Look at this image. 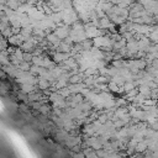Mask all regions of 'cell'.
Masks as SVG:
<instances>
[{
    "mask_svg": "<svg viewBox=\"0 0 158 158\" xmlns=\"http://www.w3.org/2000/svg\"><path fill=\"white\" fill-rule=\"evenodd\" d=\"M36 89V86L35 85H32V84H22L21 85V90L23 91V93H26V94H32L33 93V90Z\"/></svg>",
    "mask_w": 158,
    "mask_h": 158,
    "instance_id": "3",
    "label": "cell"
},
{
    "mask_svg": "<svg viewBox=\"0 0 158 158\" xmlns=\"http://www.w3.org/2000/svg\"><path fill=\"white\" fill-rule=\"evenodd\" d=\"M40 111H41L42 114H48V112H49V107H48V106H46V105H43V106H41Z\"/></svg>",
    "mask_w": 158,
    "mask_h": 158,
    "instance_id": "4",
    "label": "cell"
},
{
    "mask_svg": "<svg viewBox=\"0 0 158 158\" xmlns=\"http://www.w3.org/2000/svg\"><path fill=\"white\" fill-rule=\"evenodd\" d=\"M84 25H85V35H86V38H96V37L101 36V32H100L99 27L94 26L91 22L84 23Z\"/></svg>",
    "mask_w": 158,
    "mask_h": 158,
    "instance_id": "1",
    "label": "cell"
},
{
    "mask_svg": "<svg viewBox=\"0 0 158 158\" xmlns=\"http://www.w3.org/2000/svg\"><path fill=\"white\" fill-rule=\"evenodd\" d=\"M69 53H63V52H56L53 54V59H54V63H59V62H65L67 59H69Z\"/></svg>",
    "mask_w": 158,
    "mask_h": 158,
    "instance_id": "2",
    "label": "cell"
}]
</instances>
